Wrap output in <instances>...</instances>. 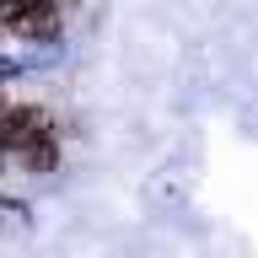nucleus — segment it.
<instances>
[{"instance_id": "f257e3e1", "label": "nucleus", "mask_w": 258, "mask_h": 258, "mask_svg": "<svg viewBox=\"0 0 258 258\" xmlns=\"http://www.w3.org/2000/svg\"><path fill=\"white\" fill-rule=\"evenodd\" d=\"M0 145L16 151L27 167H48V161H54V124H48L38 108L6 113V118H0Z\"/></svg>"}]
</instances>
